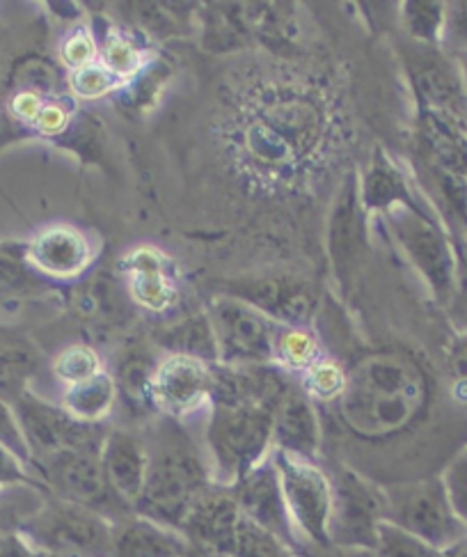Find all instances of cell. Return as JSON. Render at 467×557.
I'll return each instance as SVG.
<instances>
[{
  "instance_id": "cell-13",
  "label": "cell",
  "mask_w": 467,
  "mask_h": 557,
  "mask_svg": "<svg viewBox=\"0 0 467 557\" xmlns=\"http://www.w3.org/2000/svg\"><path fill=\"white\" fill-rule=\"evenodd\" d=\"M369 211L363 202L359 177L351 173L339 188L328 219V255L342 289L353 287L369 252Z\"/></svg>"
},
{
  "instance_id": "cell-8",
  "label": "cell",
  "mask_w": 467,
  "mask_h": 557,
  "mask_svg": "<svg viewBox=\"0 0 467 557\" xmlns=\"http://www.w3.org/2000/svg\"><path fill=\"white\" fill-rule=\"evenodd\" d=\"M270 459L278 468L282 494L293 528L310 544L330 550V511H332V484L330 475L316 461H307L273 449Z\"/></svg>"
},
{
  "instance_id": "cell-46",
  "label": "cell",
  "mask_w": 467,
  "mask_h": 557,
  "mask_svg": "<svg viewBox=\"0 0 467 557\" xmlns=\"http://www.w3.org/2000/svg\"><path fill=\"white\" fill-rule=\"evenodd\" d=\"M16 349H28L26 339H24V337H18L12 329L0 326V354L16 351Z\"/></svg>"
},
{
  "instance_id": "cell-23",
  "label": "cell",
  "mask_w": 467,
  "mask_h": 557,
  "mask_svg": "<svg viewBox=\"0 0 467 557\" xmlns=\"http://www.w3.org/2000/svg\"><path fill=\"white\" fill-rule=\"evenodd\" d=\"M359 190L367 211L388 213L394 207H421L408 177L380 147L374 152L367 173L359 177Z\"/></svg>"
},
{
  "instance_id": "cell-3",
  "label": "cell",
  "mask_w": 467,
  "mask_h": 557,
  "mask_svg": "<svg viewBox=\"0 0 467 557\" xmlns=\"http://www.w3.org/2000/svg\"><path fill=\"white\" fill-rule=\"evenodd\" d=\"M211 480L234 486L273 453V411L254 404H211L206 420Z\"/></svg>"
},
{
  "instance_id": "cell-22",
  "label": "cell",
  "mask_w": 467,
  "mask_h": 557,
  "mask_svg": "<svg viewBox=\"0 0 467 557\" xmlns=\"http://www.w3.org/2000/svg\"><path fill=\"white\" fill-rule=\"evenodd\" d=\"M193 546L181 532L131 513L115 523L111 557H188Z\"/></svg>"
},
{
  "instance_id": "cell-5",
  "label": "cell",
  "mask_w": 467,
  "mask_h": 557,
  "mask_svg": "<svg viewBox=\"0 0 467 557\" xmlns=\"http://www.w3.org/2000/svg\"><path fill=\"white\" fill-rule=\"evenodd\" d=\"M388 225L419 271L424 283L442 306L454 301L456 292V250L452 234L424 207H394L386 213Z\"/></svg>"
},
{
  "instance_id": "cell-15",
  "label": "cell",
  "mask_w": 467,
  "mask_h": 557,
  "mask_svg": "<svg viewBox=\"0 0 467 557\" xmlns=\"http://www.w3.org/2000/svg\"><path fill=\"white\" fill-rule=\"evenodd\" d=\"M229 491L239 509L252 523L270 532L275 540H280L295 555L301 553V544L299 537H295V528L291 523L282 494L278 468H275L270 457L257 468H252L237 484L229 486Z\"/></svg>"
},
{
  "instance_id": "cell-9",
  "label": "cell",
  "mask_w": 467,
  "mask_h": 557,
  "mask_svg": "<svg viewBox=\"0 0 467 557\" xmlns=\"http://www.w3.org/2000/svg\"><path fill=\"white\" fill-rule=\"evenodd\" d=\"M12 409L30 449L33 466L70 449L103 447L105 434H109L103 424L83 422L62 409V404L58 406L41 399L28 388L12 401Z\"/></svg>"
},
{
  "instance_id": "cell-4",
  "label": "cell",
  "mask_w": 467,
  "mask_h": 557,
  "mask_svg": "<svg viewBox=\"0 0 467 557\" xmlns=\"http://www.w3.org/2000/svg\"><path fill=\"white\" fill-rule=\"evenodd\" d=\"M21 532L45 553L62 557H111L115 523L99 511L49 494L21 525Z\"/></svg>"
},
{
  "instance_id": "cell-7",
  "label": "cell",
  "mask_w": 467,
  "mask_h": 557,
  "mask_svg": "<svg viewBox=\"0 0 467 557\" xmlns=\"http://www.w3.org/2000/svg\"><path fill=\"white\" fill-rule=\"evenodd\" d=\"M33 470L51 496L99 511L113 523L134 513L115 498L109 480H105L101 447L60 453L45 461H37Z\"/></svg>"
},
{
  "instance_id": "cell-11",
  "label": "cell",
  "mask_w": 467,
  "mask_h": 557,
  "mask_svg": "<svg viewBox=\"0 0 467 557\" xmlns=\"http://www.w3.org/2000/svg\"><path fill=\"white\" fill-rule=\"evenodd\" d=\"M220 366H262L273 362L278 324L234 296H216L209 306Z\"/></svg>"
},
{
  "instance_id": "cell-26",
  "label": "cell",
  "mask_w": 467,
  "mask_h": 557,
  "mask_svg": "<svg viewBox=\"0 0 467 557\" xmlns=\"http://www.w3.org/2000/svg\"><path fill=\"white\" fill-rule=\"evenodd\" d=\"M117 397L119 395L113 374L103 370L88 381L70 385L65 391V397H62V409L70 411L74 418L83 422L103 424V420L113 413Z\"/></svg>"
},
{
  "instance_id": "cell-47",
  "label": "cell",
  "mask_w": 467,
  "mask_h": 557,
  "mask_svg": "<svg viewBox=\"0 0 467 557\" xmlns=\"http://www.w3.org/2000/svg\"><path fill=\"white\" fill-rule=\"evenodd\" d=\"M440 557H467V537L454 542V544L447 546V548H442V550H440Z\"/></svg>"
},
{
  "instance_id": "cell-38",
  "label": "cell",
  "mask_w": 467,
  "mask_h": 557,
  "mask_svg": "<svg viewBox=\"0 0 467 557\" xmlns=\"http://www.w3.org/2000/svg\"><path fill=\"white\" fill-rule=\"evenodd\" d=\"M21 486L39 488L45 491V494H49L47 486L41 484V480L30 470V466L18 455H14L8 445L0 443V491L21 488Z\"/></svg>"
},
{
  "instance_id": "cell-45",
  "label": "cell",
  "mask_w": 467,
  "mask_h": 557,
  "mask_svg": "<svg viewBox=\"0 0 467 557\" xmlns=\"http://www.w3.org/2000/svg\"><path fill=\"white\" fill-rule=\"evenodd\" d=\"M41 106H45V103L39 101L37 95H33V92H21V95L14 99V113H16L18 117L35 122V117H37Z\"/></svg>"
},
{
  "instance_id": "cell-43",
  "label": "cell",
  "mask_w": 467,
  "mask_h": 557,
  "mask_svg": "<svg viewBox=\"0 0 467 557\" xmlns=\"http://www.w3.org/2000/svg\"><path fill=\"white\" fill-rule=\"evenodd\" d=\"M33 124L37 126L39 134L60 136L70 126V111L62 103H58V101L45 103L39 109V113H37Z\"/></svg>"
},
{
  "instance_id": "cell-36",
  "label": "cell",
  "mask_w": 467,
  "mask_h": 557,
  "mask_svg": "<svg viewBox=\"0 0 467 557\" xmlns=\"http://www.w3.org/2000/svg\"><path fill=\"white\" fill-rule=\"evenodd\" d=\"M122 81H117L109 70L103 67L101 62L90 64V67H83L70 74V90L78 99H99L109 95L117 88H122Z\"/></svg>"
},
{
  "instance_id": "cell-19",
  "label": "cell",
  "mask_w": 467,
  "mask_h": 557,
  "mask_svg": "<svg viewBox=\"0 0 467 557\" xmlns=\"http://www.w3.org/2000/svg\"><path fill=\"white\" fill-rule=\"evenodd\" d=\"M417 157L424 165L467 177V128L463 120L456 113L419 109Z\"/></svg>"
},
{
  "instance_id": "cell-14",
  "label": "cell",
  "mask_w": 467,
  "mask_h": 557,
  "mask_svg": "<svg viewBox=\"0 0 467 557\" xmlns=\"http://www.w3.org/2000/svg\"><path fill=\"white\" fill-rule=\"evenodd\" d=\"M211 397H214V366L179 354H165L161 358L152 385L156 413L181 422L200 413L204 406H211Z\"/></svg>"
},
{
  "instance_id": "cell-40",
  "label": "cell",
  "mask_w": 467,
  "mask_h": 557,
  "mask_svg": "<svg viewBox=\"0 0 467 557\" xmlns=\"http://www.w3.org/2000/svg\"><path fill=\"white\" fill-rule=\"evenodd\" d=\"M447 372L454 399L458 404H467V329L452 339L447 351Z\"/></svg>"
},
{
  "instance_id": "cell-41",
  "label": "cell",
  "mask_w": 467,
  "mask_h": 557,
  "mask_svg": "<svg viewBox=\"0 0 467 557\" xmlns=\"http://www.w3.org/2000/svg\"><path fill=\"white\" fill-rule=\"evenodd\" d=\"M0 443L8 445L14 455H18L21 459H24L33 468V463H30V449L26 445L24 434H21V426H18L16 416H14L12 404L5 401L3 397H0Z\"/></svg>"
},
{
  "instance_id": "cell-48",
  "label": "cell",
  "mask_w": 467,
  "mask_h": 557,
  "mask_svg": "<svg viewBox=\"0 0 467 557\" xmlns=\"http://www.w3.org/2000/svg\"><path fill=\"white\" fill-rule=\"evenodd\" d=\"M454 58H456V67H458V74H460V81H463V88L467 92V51L454 53Z\"/></svg>"
},
{
  "instance_id": "cell-18",
  "label": "cell",
  "mask_w": 467,
  "mask_h": 557,
  "mask_svg": "<svg viewBox=\"0 0 467 557\" xmlns=\"http://www.w3.org/2000/svg\"><path fill=\"white\" fill-rule=\"evenodd\" d=\"M101 463L115 498L136 513L150 470V445L134 430H109L101 447Z\"/></svg>"
},
{
  "instance_id": "cell-6",
  "label": "cell",
  "mask_w": 467,
  "mask_h": 557,
  "mask_svg": "<svg viewBox=\"0 0 467 557\" xmlns=\"http://www.w3.org/2000/svg\"><path fill=\"white\" fill-rule=\"evenodd\" d=\"M386 521L442 550L467 537L442 478H424L386 488Z\"/></svg>"
},
{
  "instance_id": "cell-31",
  "label": "cell",
  "mask_w": 467,
  "mask_h": 557,
  "mask_svg": "<svg viewBox=\"0 0 467 557\" xmlns=\"http://www.w3.org/2000/svg\"><path fill=\"white\" fill-rule=\"evenodd\" d=\"M299 381L312 401L332 404V401L342 399V395L346 391L349 374L344 372V368L339 366L337 360L321 358L305 374H301Z\"/></svg>"
},
{
  "instance_id": "cell-2",
  "label": "cell",
  "mask_w": 467,
  "mask_h": 557,
  "mask_svg": "<svg viewBox=\"0 0 467 557\" xmlns=\"http://www.w3.org/2000/svg\"><path fill=\"white\" fill-rule=\"evenodd\" d=\"M150 445V470L142 498L136 507L138 517L181 532V525L198 498L214 484L209 463L195 445L179 430L175 420Z\"/></svg>"
},
{
  "instance_id": "cell-33",
  "label": "cell",
  "mask_w": 467,
  "mask_h": 557,
  "mask_svg": "<svg viewBox=\"0 0 467 557\" xmlns=\"http://www.w3.org/2000/svg\"><path fill=\"white\" fill-rule=\"evenodd\" d=\"M371 553L374 557H440L438 548L390 521H380Z\"/></svg>"
},
{
  "instance_id": "cell-21",
  "label": "cell",
  "mask_w": 467,
  "mask_h": 557,
  "mask_svg": "<svg viewBox=\"0 0 467 557\" xmlns=\"http://www.w3.org/2000/svg\"><path fill=\"white\" fill-rule=\"evenodd\" d=\"M122 271L126 275V287L138 306L152 312H163L177 301L179 287L169 275L163 255L150 246L131 250L122 260Z\"/></svg>"
},
{
  "instance_id": "cell-10",
  "label": "cell",
  "mask_w": 467,
  "mask_h": 557,
  "mask_svg": "<svg viewBox=\"0 0 467 557\" xmlns=\"http://www.w3.org/2000/svg\"><path fill=\"white\" fill-rule=\"evenodd\" d=\"M332 548L374 550L380 521H386V488L369 482L349 466H337L330 475Z\"/></svg>"
},
{
  "instance_id": "cell-29",
  "label": "cell",
  "mask_w": 467,
  "mask_h": 557,
  "mask_svg": "<svg viewBox=\"0 0 467 557\" xmlns=\"http://www.w3.org/2000/svg\"><path fill=\"white\" fill-rule=\"evenodd\" d=\"M403 28L411 41L427 47H440L444 37V21H447V5L438 0H408L403 3Z\"/></svg>"
},
{
  "instance_id": "cell-32",
  "label": "cell",
  "mask_w": 467,
  "mask_h": 557,
  "mask_svg": "<svg viewBox=\"0 0 467 557\" xmlns=\"http://www.w3.org/2000/svg\"><path fill=\"white\" fill-rule=\"evenodd\" d=\"M99 62L122 83L134 81L144 70L142 51L119 33H109V37H105L99 47Z\"/></svg>"
},
{
  "instance_id": "cell-42",
  "label": "cell",
  "mask_w": 467,
  "mask_h": 557,
  "mask_svg": "<svg viewBox=\"0 0 467 557\" xmlns=\"http://www.w3.org/2000/svg\"><path fill=\"white\" fill-rule=\"evenodd\" d=\"M442 45H447V49L454 53L467 51V0L447 5Z\"/></svg>"
},
{
  "instance_id": "cell-25",
  "label": "cell",
  "mask_w": 467,
  "mask_h": 557,
  "mask_svg": "<svg viewBox=\"0 0 467 557\" xmlns=\"http://www.w3.org/2000/svg\"><path fill=\"white\" fill-rule=\"evenodd\" d=\"M159 347L165 349L167 354L204 360L209 366H216L218 362L216 335L214 329H211V319L206 312L186 317L163 329L159 335Z\"/></svg>"
},
{
  "instance_id": "cell-39",
  "label": "cell",
  "mask_w": 467,
  "mask_h": 557,
  "mask_svg": "<svg viewBox=\"0 0 467 557\" xmlns=\"http://www.w3.org/2000/svg\"><path fill=\"white\" fill-rule=\"evenodd\" d=\"M60 55H62V62L67 64V70L76 72L99 62V45L88 28H78L65 39V45L60 49Z\"/></svg>"
},
{
  "instance_id": "cell-1",
  "label": "cell",
  "mask_w": 467,
  "mask_h": 557,
  "mask_svg": "<svg viewBox=\"0 0 467 557\" xmlns=\"http://www.w3.org/2000/svg\"><path fill=\"white\" fill-rule=\"evenodd\" d=\"M431 385L415 362L396 356H374L349 374L337 401L351 432L386 438L411 430L429 411Z\"/></svg>"
},
{
  "instance_id": "cell-27",
  "label": "cell",
  "mask_w": 467,
  "mask_h": 557,
  "mask_svg": "<svg viewBox=\"0 0 467 557\" xmlns=\"http://www.w3.org/2000/svg\"><path fill=\"white\" fill-rule=\"evenodd\" d=\"M41 285V273L28 260V244L0 242V298L30 296Z\"/></svg>"
},
{
  "instance_id": "cell-44",
  "label": "cell",
  "mask_w": 467,
  "mask_h": 557,
  "mask_svg": "<svg viewBox=\"0 0 467 557\" xmlns=\"http://www.w3.org/2000/svg\"><path fill=\"white\" fill-rule=\"evenodd\" d=\"M452 239L456 250V292L452 304H460L467 312V234H456Z\"/></svg>"
},
{
  "instance_id": "cell-34",
  "label": "cell",
  "mask_w": 467,
  "mask_h": 557,
  "mask_svg": "<svg viewBox=\"0 0 467 557\" xmlns=\"http://www.w3.org/2000/svg\"><path fill=\"white\" fill-rule=\"evenodd\" d=\"M99 372H103L101 358L88 345H74L62 354H58V358L53 360V374L62 383H67V388L70 385H78L83 381L97 376Z\"/></svg>"
},
{
  "instance_id": "cell-30",
  "label": "cell",
  "mask_w": 467,
  "mask_h": 557,
  "mask_svg": "<svg viewBox=\"0 0 467 557\" xmlns=\"http://www.w3.org/2000/svg\"><path fill=\"white\" fill-rule=\"evenodd\" d=\"M49 494L39 488H8L0 491V540L12 532H18L33 513L41 507Z\"/></svg>"
},
{
  "instance_id": "cell-28",
  "label": "cell",
  "mask_w": 467,
  "mask_h": 557,
  "mask_svg": "<svg viewBox=\"0 0 467 557\" xmlns=\"http://www.w3.org/2000/svg\"><path fill=\"white\" fill-rule=\"evenodd\" d=\"M321 345L307 329L278 326L273 345V362L289 374H305L321 360Z\"/></svg>"
},
{
  "instance_id": "cell-12",
  "label": "cell",
  "mask_w": 467,
  "mask_h": 557,
  "mask_svg": "<svg viewBox=\"0 0 467 557\" xmlns=\"http://www.w3.org/2000/svg\"><path fill=\"white\" fill-rule=\"evenodd\" d=\"M223 294L239 298L278 326L289 329H307L321 306L316 285L293 273L237 277L223 287Z\"/></svg>"
},
{
  "instance_id": "cell-24",
  "label": "cell",
  "mask_w": 467,
  "mask_h": 557,
  "mask_svg": "<svg viewBox=\"0 0 467 557\" xmlns=\"http://www.w3.org/2000/svg\"><path fill=\"white\" fill-rule=\"evenodd\" d=\"M159 362L161 358L147 349L126 351L124 358L117 362V374L113 376L117 395H122L124 401L129 404V409L140 416L156 413L152 401V385Z\"/></svg>"
},
{
  "instance_id": "cell-49",
  "label": "cell",
  "mask_w": 467,
  "mask_h": 557,
  "mask_svg": "<svg viewBox=\"0 0 467 557\" xmlns=\"http://www.w3.org/2000/svg\"><path fill=\"white\" fill-rule=\"evenodd\" d=\"M332 557H374L371 550H353V548H337Z\"/></svg>"
},
{
  "instance_id": "cell-16",
  "label": "cell",
  "mask_w": 467,
  "mask_h": 557,
  "mask_svg": "<svg viewBox=\"0 0 467 557\" xmlns=\"http://www.w3.org/2000/svg\"><path fill=\"white\" fill-rule=\"evenodd\" d=\"M403 60H406L419 109L458 115L465 88L456 62L444 55L440 47L417 45V41H411V49L403 53Z\"/></svg>"
},
{
  "instance_id": "cell-20",
  "label": "cell",
  "mask_w": 467,
  "mask_h": 557,
  "mask_svg": "<svg viewBox=\"0 0 467 557\" xmlns=\"http://www.w3.org/2000/svg\"><path fill=\"white\" fill-rule=\"evenodd\" d=\"M92 257L88 234L72 225L41 230L28 244V260L35 271L51 277H76L92 264Z\"/></svg>"
},
{
  "instance_id": "cell-17",
  "label": "cell",
  "mask_w": 467,
  "mask_h": 557,
  "mask_svg": "<svg viewBox=\"0 0 467 557\" xmlns=\"http://www.w3.org/2000/svg\"><path fill=\"white\" fill-rule=\"evenodd\" d=\"M324 430L316 406L303 391L299 379H293L273 411V449L287 455L316 461L321 455Z\"/></svg>"
},
{
  "instance_id": "cell-35",
  "label": "cell",
  "mask_w": 467,
  "mask_h": 557,
  "mask_svg": "<svg viewBox=\"0 0 467 557\" xmlns=\"http://www.w3.org/2000/svg\"><path fill=\"white\" fill-rule=\"evenodd\" d=\"M167 78V70L163 62H154L152 67H144L126 90H122V101H126L129 109L136 113H144L152 103H156L159 92Z\"/></svg>"
},
{
  "instance_id": "cell-37",
  "label": "cell",
  "mask_w": 467,
  "mask_h": 557,
  "mask_svg": "<svg viewBox=\"0 0 467 557\" xmlns=\"http://www.w3.org/2000/svg\"><path fill=\"white\" fill-rule=\"evenodd\" d=\"M458 519L467 525V445L460 447L440 475Z\"/></svg>"
}]
</instances>
